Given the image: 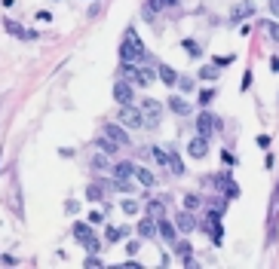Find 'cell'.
I'll return each instance as SVG.
<instances>
[{"label":"cell","mask_w":279,"mask_h":269,"mask_svg":"<svg viewBox=\"0 0 279 269\" xmlns=\"http://www.w3.org/2000/svg\"><path fill=\"white\" fill-rule=\"evenodd\" d=\"M261 31L270 37L273 43H279V22H261Z\"/></svg>","instance_id":"19"},{"label":"cell","mask_w":279,"mask_h":269,"mask_svg":"<svg viewBox=\"0 0 279 269\" xmlns=\"http://www.w3.org/2000/svg\"><path fill=\"white\" fill-rule=\"evenodd\" d=\"M123 214H138V202L126 199V202H123Z\"/></svg>","instance_id":"27"},{"label":"cell","mask_w":279,"mask_h":269,"mask_svg":"<svg viewBox=\"0 0 279 269\" xmlns=\"http://www.w3.org/2000/svg\"><path fill=\"white\" fill-rule=\"evenodd\" d=\"M255 13V7H252V0H243V4H236L233 7V13H230V22L236 25V22H243V19H249Z\"/></svg>","instance_id":"8"},{"label":"cell","mask_w":279,"mask_h":269,"mask_svg":"<svg viewBox=\"0 0 279 269\" xmlns=\"http://www.w3.org/2000/svg\"><path fill=\"white\" fill-rule=\"evenodd\" d=\"M138 236H144V239L156 236V223H153V217H144V220L138 223Z\"/></svg>","instance_id":"16"},{"label":"cell","mask_w":279,"mask_h":269,"mask_svg":"<svg viewBox=\"0 0 279 269\" xmlns=\"http://www.w3.org/2000/svg\"><path fill=\"white\" fill-rule=\"evenodd\" d=\"M221 159H224V165H236V159L230 156V153H221Z\"/></svg>","instance_id":"37"},{"label":"cell","mask_w":279,"mask_h":269,"mask_svg":"<svg viewBox=\"0 0 279 269\" xmlns=\"http://www.w3.org/2000/svg\"><path fill=\"white\" fill-rule=\"evenodd\" d=\"M83 266H89V269H95V266H101V260H98L95 254H89V257L83 260Z\"/></svg>","instance_id":"33"},{"label":"cell","mask_w":279,"mask_h":269,"mask_svg":"<svg viewBox=\"0 0 279 269\" xmlns=\"http://www.w3.org/2000/svg\"><path fill=\"white\" fill-rule=\"evenodd\" d=\"M218 190H224L230 199H236V196H239V187H236L230 177H218Z\"/></svg>","instance_id":"18"},{"label":"cell","mask_w":279,"mask_h":269,"mask_svg":"<svg viewBox=\"0 0 279 269\" xmlns=\"http://www.w3.org/2000/svg\"><path fill=\"white\" fill-rule=\"evenodd\" d=\"M169 110H172V113H178V117H187V113H190V104H187L184 98H178V95H175V98H169Z\"/></svg>","instance_id":"14"},{"label":"cell","mask_w":279,"mask_h":269,"mask_svg":"<svg viewBox=\"0 0 279 269\" xmlns=\"http://www.w3.org/2000/svg\"><path fill=\"white\" fill-rule=\"evenodd\" d=\"M218 73H221L218 64H206V67H199V80H215Z\"/></svg>","instance_id":"21"},{"label":"cell","mask_w":279,"mask_h":269,"mask_svg":"<svg viewBox=\"0 0 279 269\" xmlns=\"http://www.w3.org/2000/svg\"><path fill=\"white\" fill-rule=\"evenodd\" d=\"M147 52H144V43L138 40L135 28H126V37L123 43H120V58H123V64H132V61H141Z\"/></svg>","instance_id":"1"},{"label":"cell","mask_w":279,"mask_h":269,"mask_svg":"<svg viewBox=\"0 0 279 269\" xmlns=\"http://www.w3.org/2000/svg\"><path fill=\"white\" fill-rule=\"evenodd\" d=\"M212 98H215V89H206V92H203V95H199V101H203V104H209V101H212Z\"/></svg>","instance_id":"34"},{"label":"cell","mask_w":279,"mask_h":269,"mask_svg":"<svg viewBox=\"0 0 279 269\" xmlns=\"http://www.w3.org/2000/svg\"><path fill=\"white\" fill-rule=\"evenodd\" d=\"M101 220H104V214H101V211H92V214H89V223H101Z\"/></svg>","instance_id":"35"},{"label":"cell","mask_w":279,"mask_h":269,"mask_svg":"<svg viewBox=\"0 0 279 269\" xmlns=\"http://www.w3.org/2000/svg\"><path fill=\"white\" fill-rule=\"evenodd\" d=\"M74 236H77V242L83 245L89 254H95V251H98V239H92V229H89L86 223H74Z\"/></svg>","instance_id":"3"},{"label":"cell","mask_w":279,"mask_h":269,"mask_svg":"<svg viewBox=\"0 0 279 269\" xmlns=\"http://www.w3.org/2000/svg\"><path fill=\"white\" fill-rule=\"evenodd\" d=\"M150 156H153L159 165H169V153H166L163 147H150Z\"/></svg>","instance_id":"22"},{"label":"cell","mask_w":279,"mask_h":269,"mask_svg":"<svg viewBox=\"0 0 279 269\" xmlns=\"http://www.w3.org/2000/svg\"><path fill=\"white\" fill-rule=\"evenodd\" d=\"M159 80H163V83L172 89V86H178V73H175L169 64H159Z\"/></svg>","instance_id":"13"},{"label":"cell","mask_w":279,"mask_h":269,"mask_svg":"<svg viewBox=\"0 0 279 269\" xmlns=\"http://www.w3.org/2000/svg\"><path fill=\"white\" fill-rule=\"evenodd\" d=\"M156 233L163 236L166 242H175V226H172V223H169L166 217H159V223H156Z\"/></svg>","instance_id":"12"},{"label":"cell","mask_w":279,"mask_h":269,"mask_svg":"<svg viewBox=\"0 0 279 269\" xmlns=\"http://www.w3.org/2000/svg\"><path fill=\"white\" fill-rule=\"evenodd\" d=\"M181 46H184V52H187V55H193V58H199V55H203V46H199V43H193V40H184Z\"/></svg>","instance_id":"23"},{"label":"cell","mask_w":279,"mask_h":269,"mask_svg":"<svg viewBox=\"0 0 279 269\" xmlns=\"http://www.w3.org/2000/svg\"><path fill=\"white\" fill-rule=\"evenodd\" d=\"M184 208H187V211H193V208H199V196H193V193H190V196L184 199Z\"/></svg>","instance_id":"26"},{"label":"cell","mask_w":279,"mask_h":269,"mask_svg":"<svg viewBox=\"0 0 279 269\" xmlns=\"http://www.w3.org/2000/svg\"><path fill=\"white\" fill-rule=\"evenodd\" d=\"M104 135L117 144H129V135H126V126H120V123H107L104 126Z\"/></svg>","instance_id":"7"},{"label":"cell","mask_w":279,"mask_h":269,"mask_svg":"<svg viewBox=\"0 0 279 269\" xmlns=\"http://www.w3.org/2000/svg\"><path fill=\"white\" fill-rule=\"evenodd\" d=\"M258 147H270V138L267 135H258Z\"/></svg>","instance_id":"39"},{"label":"cell","mask_w":279,"mask_h":269,"mask_svg":"<svg viewBox=\"0 0 279 269\" xmlns=\"http://www.w3.org/2000/svg\"><path fill=\"white\" fill-rule=\"evenodd\" d=\"M187 153H190L193 159H203L206 153H209V138H203V135L190 138V144H187Z\"/></svg>","instance_id":"5"},{"label":"cell","mask_w":279,"mask_h":269,"mask_svg":"<svg viewBox=\"0 0 279 269\" xmlns=\"http://www.w3.org/2000/svg\"><path fill=\"white\" fill-rule=\"evenodd\" d=\"M215 129H218V120L212 117V113H199V117H196V132L203 138H212Z\"/></svg>","instance_id":"4"},{"label":"cell","mask_w":279,"mask_h":269,"mask_svg":"<svg viewBox=\"0 0 279 269\" xmlns=\"http://www.w3.org/2000/svg\"><path fill=\"white\" fill-rule=\"evenodd\" d=\"M135 181H138L141 187H147V190H150V187L156 184V177H153V174H150L147 168H138V165H135Z\"/></svg>","instance_id":"17"},{"label":"cell","mask_w":279,"mask_h":269,"mask_svg":"<svg viewBox=\"0 0 279 269\" xmlns=\"http://www.w3.org/2000/svg\"><path fill=\"white\" fill-rule=\"evenodd\" d=\"M7 31H10V34H16V37H22V31H25V28H19V25L10 19V22H7Z\"/></svg>","instance_id":"31"},{"label":"cell","mask_w":279,"mask_h":269,"mask_svg":"<svg viewBox=\"0 0 279 269\" xmlns=\"http://www.w3.org/2000/svg\"><path fill=\"white\" fill-rule=\"evenodd\" d=\"M101 196H104V193H101V187H98V184L86 187V199H89V202H101Z\"/></svg>","instance_id":"25"},{"label":"cell","mask_w":279,"mask_h":269,"mask_svg":"<svg viewBox=\"0 0 279 269\" xmlns=\"http://www.w3.org/2000/svg\"><path fill=\"white\" fill-rule=\"evenodd\" d=\"M175 223H178L181 233H190V229H196V220H193V214H190V211H181V214L175 217Z\"/></svg>","instance_id":"11"},{"label":"cell","mask_w":279,"mask_h":269,"mask_svg":"<svg viewBox=\"0 0 279 269\" xmlns=\"http://www.w3.org/2000/svg\"><path fill=\"white\" fill-rule=\"evenodd\" d=\"M147 211H150L153 217H163V205H159V202H150V205H147Z\"/></svg>","instance_id":"30"},{"label":"cell","mask_w":279,"mask_h":269,"mask_svg":"<svg viewBox=\"0 0 279 269\" xmlns=\"http://www.w3.org/2000/svg\"><path fill=\"white\" fill-rule=\"evenodd\" d=\"M178 86H181L184 92H190V89H193V80H190V76H178Z\"/></svg>","instance_id":"29"},{"label":"cell","mask_w":279,"mask_h":269,"mask_svg":"<svg viewBox=\"0 0 279 269\" xmlns=\"http://www.w3.org/2000/svg\"><path fill=\"white\" fill-rule=\"evenodd\" d=\"M117 123L120 126H126V129H141L144 126V117H141V110H135L132 104H123L117 113Z\"/></svg>","instance_id":"2"},{"label":"cell","mask_w":279,"mask_h":269,"mask_svg":"<svg viewBox=\"0 0 279 269\" xmlns=\"http://www.w3.org/2000/svg\"><path fill=\"white\" fill-rule=\"evenodd\" d=\"M92 165H95V168H107V156H101V153H95V156H92Z\"/></svg>","instance_id":"28"},{"label":"cell","mask_w":279,"mask_h":269,"mask_svg":"<svg viewBox=\"0 0 279 269\" xmlns=\"http://www.w3.org/2000/svg\"><path fill=\"white\" fill-rule=\"evenodd\" d=\"M98 144H101V147H104V150H107V153H110V150H114V147H117V141H110V138H107V135H104V138H98Z\"/></svg>","instance_id":"32"},{"label":"cell","mask_w":279,"mask_h":269,"mask_svg":"<svg viewBox=\"0 0 279 269\" xmlns=\"http://www.w3.org/2000/svg\"><path fill=\"white\" fill-rule=\"evenodd\" d=\"M270 70H273V73H279V55H276V58H270Z\"/></svg>","instance_id":"40"},{"label":"cell","mask_w":279,"mask_h":269,"mask_svg":"<svg viewBox=\"0 0 279 269\" xmlns=\"http://www.w3.org/2000/svg\"><path fill=\"white\" fill-rule=\"evenodd\" d=\"M129 76H132V80H135L138 86H150L156 73H153L150 67H141V70H135V67H132V70H129Z\"/></svg>","instance_id":"10"},{"label":"cell","mask_w":279,"mask_h":269,"mask_svg":"<svg viewBox=\"0 0 279 269\" xmlns=\"http://www.w3.org/2000/svg\"><path fill=\"white\" fill-rule=\"evenodd\" d=\"M230 61H233V55H224V58H215V64H218V67H224V64H230Z\"/></svg>","instance_id":"36"},{"label":"cell","mask_w":279,"mask_h":269,"mask_svg":"<svg viewBox=\"0 0 279 269\" xmlns=\"http://www.w3.org/2000/svg\"><path fill=\"white\" fill-rule=\"evenodd\" d=\"M114 98H117L120 104H129V101H132V86H129V83H123V80L114 83Z\"/></svg>","instance_id":"9"},{"label":"cell","mask_w":279,"mask_h":269,"mask_svg":"<svg viewBox=\"0 0 279 269\" xmlns=\"http://www.w3.org/2000/svg\"><path fill=\"white\" fill-rule=\"evenodd\" d=\"M270 13H273V16L279 19V0H270Z\"/></svg>","instance_id":"38"},{"label":"cell","mask_w":279,"mask_h":269,"mask_svg":"<svg viewBox=\"0 0 279 269\" xmlns=\"http://www.w3.org/2000/svg\"><path fill=\"white\" fill-rule=\"evenodd\" d=\"M175 7V0H147V13H159V10H169Z\"/></svg>","instance_id":"20"},{"label":"cell","mask_w":279,"mask_h":269,"mask_svg":"<svg viewBox=\"0 0 279 269\" xmlns=\"http://www.w3.org/2000/svg\"><path fill=\"white\" fill-rule=\"evenodd\" d=\"M169 168H172V174H184V165H181L178 153H169Z\"/></svg>","instance_id":"24"},{"label":"cell","mask_w":279,"mask_h":269,"mask_svg":"<svg viewBox=\"0 0 279 269\" xmlns=\"http://www.w3.org/2000/svg\"><path fill=\"white\" fill-rule=\"evenodd\" d=\"M114 174H117L120 181H129V177L135 174V165H132V162H117V165H114Z\"/></svg>","instance_id":"15"},{"label":"cell","mask_w":279,"mask_h":269,"mask_svg":"<svg viewBox=\"0 0 279 269\" xmlns=\"http://www.w3.org/2000/svg\"><path fill=\"white\" fill-rule=\"evenodd\" d=\"M141 113H147V120L156 123L159 117H163V104H159L156 98H144V101H141Z\"/></svg>","instance_id":"6"}]
</instances>
